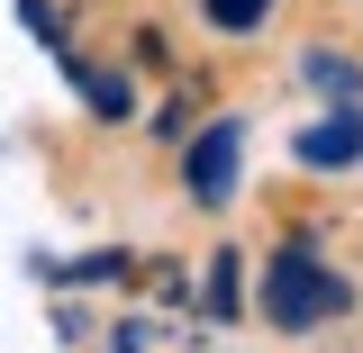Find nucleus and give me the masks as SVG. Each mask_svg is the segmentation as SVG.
<instances>
[{
  "mask_svg": "<svg viewBox=\"0 0 363 353\" xmlns=\"http://www.w3.org/2000/svg\"><path fill=\"white\" fill-rule=\"evenodd\" d=\"M354 154H363V118H354V109H336V118H318V127L300 136V163H327V173L354 163Z\"/></svg>",
  "mask_w": 363,
  "mask_h": 353,
  "instance_id": "3",
  "label": "nucleus"
},
{
  "mask_svg": "<svg viewBox=\"0 0 363 353\" xmlns=\"http://www.w3.org/2000/svg\"><path fill=\"white\" fill-rule=\"evenodd\" d=\"M264 308H272V326H318L327 308H345V281H327L309 254H281L264 272Z\"/></svg>",
  "mask_w": 363,
  "mask_h": 353,
  "instance_id": "1",
  "label": "nucleus"
},
{
  "mask_svg": "<svg viewBox=\"0 0 363 353\" xmlns=\"http://www.w3.org/2000/svg\"><path fill=\"white\" fill-rule=\"evenodd\" d=\"M236 145H245V136H236V118H209V127H200L191 163H182L200 209H227V199H236Z\"/></svg>",
  "mask_w": 363,
  "mask_h": 353,
  "instance_id": "2",
  "label": "nucleus"
},
{
  "mask_svg": "<svg viewBox=\"0 0 363 353\" xmlns=\"http://www.w3.org/2000/svg\"><path fill=\"white\" fill-rule=\"evenodd\" d=\"M200 9H209V28H227V37H245V28L264 18L272 0H200Z\"/></svg>",
  "mask_w": 363,
  "mask_h": 353,
  "instance_id": "4",
  "label": "nucleus"
}]
</instances>
